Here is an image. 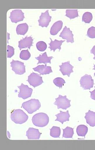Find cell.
<instances>
[{"label":"cell","instance_id":"6da1fadb","mask_svg":"<svg viewBox=\"0 0 95 150\" xmlns=\"http://www.w3.org/2000/svg\"><path fill=\"white\" fill-rule=\"evenodd\" d=\"M32 122L34 126L42 127L47 125L49 122V117L44 113H39L34 115L32 117Z\"/></svg>","mask_w":95,"mask_h":150},{"label":"cell","instance_id":"7a4b0ae2","mask_svg":"<svg viewBox=\"0 0 95 150\" xmlns=\"http://www.w3.org/2000/svg\"><path fill=\"white\" fill-rule=\"evenodd\" d=\"M11 119L16 124H22L27 121L28 116L23 110L17 109L11 113Z\"/></svg>","mask_w":95,"mask_h":150},{"label":"cell","instance_id":"3957f363","mask_svg":"<svg viewBox=\"0 0 95 150\" xmlns=\"http://www.w3.org/2000/svg\"><path fill=\"white\" fill-rule=\"evenodd\" d=\"M41 106V103L39 100L31 99L23 103L22 105L23 108L29 114H32L39 110Z\"/></svg>","mask_w":95,"mask_h":150},{"label":"cell","instance_id":"277c9868","mask_svg":"<svg viewBox=\"0 0 95 150\" xmlns=\"http://www.w3.org/2000/svg\"><path fill=\"white\" fill-rule=\"evenodd\" d=\"M55 100L54 104L58 106V109L61 108L66 110L71 106L70 104L71 101L67 98V96H62L59 95L58 98H55Z\"/></svg>","mask_w":95,"mask_h":150},{"label":"cell","instance_id":"5b68a950","mask_svg":"<svg viewBox=\"0 0 95 150\" xmlns=\"http://www.w3.org/2000/svg\"><path fill=\"white\" fill-rule=\"evenodd\" d=\"M80 86L84 90H90L93 88L94 85V80L92 79L91 75L85 74L82 76L80 81Z\"/></svg>","mask_w":95,"mask_h":150},{"label":"cell","instance_id":"8992f818","mask_svg":"<svg viewBox=\"0 0 95 150\" xmlns=\"http://www.w3.org/2000/svg\"><path fill=\"white\" fill-rule=\"evenodd\" d=\"M11 67L12 68V70L14 71L16 74L21 75L25 73V66L24 64L21 62L18 61H13L10 63Z\"/></svg>","mask_w":95,"mask_h":150},{"label":"cell","instance_id":"52a82bcc","mask_svg":"<svg viewBox=\"0 0 95 150\" xmlns=\"http://www.w3.org/2000/svg\"><path fill=\"white\" fill-rule=\"evenodd\" d=\"M18 87L20 89V92L18 95L19 98L25 100L31 96L33 89L29 88L27 85H25L22 83L21 85L20 86H18Z\"/></svg>","mask_w":95,"mask_h":150},{"label":"cell","instance_id":"ba28073f","mask_svg":"<svg viewBox=\"0 0 95 150\" xmlns=\"http://www.w3.org/2000/svg\"><path fill=\"white\" fill-rule=\"evenodd\" d=\"M27 81L34 88H36L43 83L42 77L40 75L34 73H32L29 75Z\"/></svg>","mask_w":95,"mask_h":150},{"label":"cell","instance_id":"9c48e42d","mask_svg":"<svg viewBox=\"0 0 95 150\" xmlns=\"http://www.w3.org/2000/svg\"><path fill=\"white\" fill-rule=\"evenodd\" d=\"M9 18L12 23H17L23 21L25 18L24 14L21 10H13L10 13Z\"/></svg>","mask_w":95,"mask_h":150},{"label":"cell","instance_id":"30bf717a","mask_svg":"<svg viewBox=\"0 0 95 150\" xmlns=\"http://www.w3.org/2000/svg\"><path fill=\"white\" fill-rule=\"evenodd\" d=\"M51 18L52 17L49 14V10H46L45 13H42L38 21L39 25L42 27H47L51 21Z\"/></svg>","mask_w":95,"mask_h":150},{"label":"cell","instance_id":"8fae6325","mask_svg":"<svg viewBox=\"0 0 95 150\" xmlns=\"http://www.w3.org/2000/svg\"><path fill=\"white\" fill-rule=\"evenodd\" d=\"M59 36L63 39L66 40L67 42H74V35L72 31L70 30L69 28H67L65 26L62 32H61Z\"/></svg>","mask_w":95,"mask_h":150},{"label":"cell","instance_id":"7c38bea8","mask_svg":"<svg viewBox=\"0 0 95 150\" xmlns=\"http://www.w3.org/2000/svg\"><path fill=\"white\" fill-rule=\"evenodd\" d=\"M59 67H60V71L63 76L67 75L68 77H70L71 73L74 72L73 69L74 67L70 64V61L62 63V65L59 66Z\"/></svg>","mask_w":95,"mask_h":150},{"label":"cell","instance_id":"4fadbf2b","mask_svg":"<svg viewBox=\"0 0 95 150\" xmlns=\"http://www.w3.org/2000/svg\"><path fill=\"white\" fill-rule=\"evenodd\" d=\"M33 39L31 36H26L25 38L20 40L18 43V47L20 50L23 48H28L30 49V47L33 46Z\"/></svg>","mask_w":95,"mask_h":150},{"label":"cell","instance_id":"5bb4252c","mask_svg":"<svg viewBox=\"0 0 95 150\" xmlns=\"http://www.w3.org/2000/svg\"><path fill=\"white\" fill-rule=\"evenodd\" d=\"M41 134L38 129L30 127L26 132V136L28 139H39Z\"/></svg>","mask_w":95,"mask_h":150},{"label":"cell","instance_id":"9a60e30c","mask_svg":"<svg viewBox=\"0 0 95 150\" xmlns=\"http://www.w3.org/2000/svg\"><path fill=\"white\" fill-rule=\"evenodd\" d=\"M33 69L35 71L39 73L40 75L49 74L53 72L51 67L44 65L38 66L36 67L33 68Z\"/></svg>","mask_w":95,"mask_h":150},{"label":"cell","instance_id":"2e32d148","mask_svg":"<svg viewBox=\"0 0 95 150\" xmlns=\"http://www.w3.org/2000/svg\"><path fill=\"white\" fill-rule=\"evenodd\" d=\"M55 116L57 117L56 120L55 121L60 122L62 124L64 122L66 121H69V118L70 117L68 111H67L65 112L60 111V113L57 115Z\"/></svg>","mask_w":95,"mask_h":150},{"label":"cell","instance_id":"e0dca14e","mask_svg":"<svg viewBox=\"0 0 95 150\" xmlns=\"http://www.w3.org/2000/svg\"><path fill=\"white\" fill-rule=\"evenodd\" d=\"M86 122L91 127L95 126V112L89 110L85 116Z\"/></svg>","mask_w":95,"mask_h":150},{"label":"cell","instance_id":"ac0fdd59","mask_svg":"<svg viewBox=\"0 0 95 150\" xmlns=\"http://www.w3.org/2000/svg\"><path fill=\"white\" fill-rule=\"evenodd\" d=\"M53 58V57H48L46 52L44 53L42 55H39V57L35 58L39 61L37 64L42 63L45 64V66H46L47 63L51 64V60Z\"/></svg>","mask_w":95,"mask_h":150},{"label":"cell","instance_id":"d6986e66","mask_svg":"<svg viewBox=\"0 0 95 150\" xmlns=\"http://www.w3.org/2000/svg\"><path fill=\"white\" fill-rule=\"evenodd\" d=\"M63 25V23L61 21L56 22L53 25L50 30V33L51 35H56L61 30Z\"/></svg>","mask_w":95,"mask_h":150},{"label":"cell","instance_id":"ffe728a7","mask_svg":"<svg viewBox=\"0 0 95 150\" xmlns=\"http://www.w3.org/2000/svg\"><path fill=\"white\" fill-rule=\"evenodd\" d=\"M50 39L51 40V42L49 44L50 46L49 48L50 49L51 51L53 50L54 52H55L56 50L57 49H58L60 51L61 49V45H62L63 42L65 41V40L58 41L56 39L53 41H52L51 38H50Z\"/></svg>","mask_w":95,"mask_h":150},{"label":"cell","instance_id":"44dd1931","mask_svg":"<svg viewBox=\"0 0 95 150\" xmlns=\"http://www.w3.org/2000/svg\"><path fill=\"white\" fill-rule=\"evenodd\" d=\"M28 25L26 23L18 25L16 28V32L17 35H24L28 30Z\"/></svg>","mask_w":95,"mask_h":150},{"label":"cell","instance_id":"7402d4cb","mask_svg":"<svg viewBox=\"0 0 95 150\" xmlns=\"http://www.w3.org/2000/svg\"><path fill=\"white\" fill-rule=\"evenodd\" d=\"M88 129L87 126L84 125H80L77 126V132L79 136L85 137L87 133Z\"/></svg>","mask_w":95,"mask_h":150},{"label":"cell","instance_id":"603a6c76","mask_svg":"<svg viewBox=\"0 0 95 150\" xmlns=\"http://www.w3.org/2000/svg\"><path fill=\"white\" fill-rule=\"evenodd\" d=\"M63 138H72L74 134V129L67 126L65 129H63Z\"/></svg>","mask_w":95,"mask_h":150},{"label":"cell","instance_id":"cb8c5ba5","mask_svg":"<svg viewBox=\"0 0 95 150\" xmlns=\"http://www.w3.org/2000/svg\"><path fill=\"white\" fill-rule=\"evenodd\" d=\"M61 134L60 128L57 126H53L50 129V136L53 138H59Z\"/></svg>","mask_w":95,"mask_h":150},{"label":"cell","instance_id":"d4e9b609","mask_svg":"<svg viewBox=\"0 0 95 150\" xmlns=\"http://www.w3.org/2000/svg\"><path fill=\"white\" fill-rule=\"evenodd\" d=\"M65 16L71 20L74 19L78 17V11L77 9H67L66 11Z\"/></svg>","mask_w":95,"mask_h":150},{"label":"cell","instance_id":"484cf974","mask_svg":"<svg viewBox=\"0 0 95 150\" xmlns=\"http://www.w3.org/2000/svg\"><path fill=\"white\" fill-rule=\"evenodd\" d=\"M93 19V15L91 13L87 12L83 14L82 21L85 23H89Z\"/></svg>","mask_w":95,"mask_h":150},{"label":"cell","instance_id":"4316f807","mask_svg":"<svg viewBox=\"0 0 95 150\" xmlns=\"http://www.w3.org/2000/svg\"><path fill=\"white\" fill-rule=\"evenodd\" d=\"M20 58L21 59L27 61L30 58L31 54L28 50H24L21 51L20 54Z\"/></svg>","mask_w":95,"mask_h":150},{"label":"cell","instance_id":"83f0119b","mask_svg":"<svg viewBox=\"0 0 95 150\" xmlns=\"http://www.w3.org/2000/svg\"><path fill=\"white\" fill-rule=\"evenodd\" d=\"M53 82L56 86L59 88H62L64 84L65 83V80L62 78L58 77L54 79Z\"/></svg>","mask_w":95,"mask_h":150},{"label":"cell","instance_id":"f1b7e54d","mask_svg":"<svg viewBox=\"0 0 95 150\" xmlns=\"http://www.w3.org/2000/svg\"><path fill=\"white\" fill-rule=\"evenodd\" d=\"M36 47L38 50L41 52H43L46 50L47 45L46 43L43 41H40L37 43Z\"/></svg>","mask_w":95,"mask_h":150},{"label":"cell","instance_id":"f546056e","mask_svg":"<svg viewBox=\"0 0 95 150\" xmlns=\"http://www.w3.org/2000/svg\"><path fill=\"white\" fill-rule=\"evenodd\" d=\"M87 36L91 39L95 38V27L94 26L89 28L88 30Z\"/></svg>","mask_w":95,"mask_h":150},{"label":"cell","instance_id":"4dcf8cb0","mask_svg":"<svg viewBox=\"0 0 95 150\" xmlns=\"http://www.w3.org/2000/svg\"><path fill=\"white\" fill-rule=\"evenodd\" d=\"M7 57L8 58H11L14 55V48L13 47L8 45L7 46Z\"/></svg>","mask_w":95,"mask_h":150},{"label":"cell","instance_id":"1f68e13d","mask_svg":"<svg viewBox=\"0 0 95 150\" xmlns=\"http://www.w3.org/2000/svg\"><path fill=\"white\" fill-rule=\"evenodd\" d=\"M90 92L91 93V98L92 99L95 100V87L94 90L92 91V92H91V91H90Z\"/></svg>","mask_w":95,"mask_h":150},{"label":"cell","instance_id":"d6a6232c","mask_svg":"<svg viewBox=\"0 0 95 150\" xmlns=\"http://www.w3.org/2000/svg\"><path fill=\"white\" fill-rule=\"evenodd\" d=\"M90 53L91 54H94V59L95 60V45L94 46L92 49L91 50Z\"/></svg>","mask_w":95,"mask_h":150},{"label":"cell","instance_id":"836d02e7","mask_svg":"<svg viewBox=\"0 0 95 150\" xmlns=\"http://www.w3.org/2000/svg\"><path fill=\"white\" fill-rule=\"evenodd\" d=\"M94 68L93 69V70H95V65H94ZM95 76V73H94V76Z\"/></svg>","mask_w":95,"mask_h":150}]
</instances>
